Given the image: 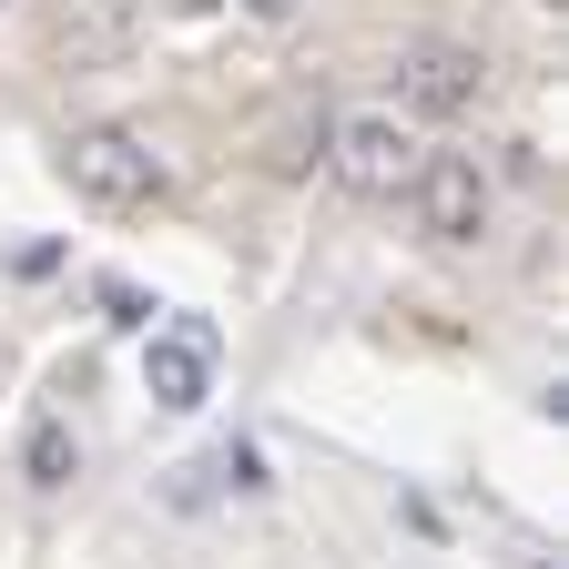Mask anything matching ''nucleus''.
<instances>
[{"label":"nucleus","mask_w":569,"mask_h":569,"mask_svg":"<svg viewBox=\"0 0 569 569\" xmlns=\"http://www.w3.org/2000/svg\"><path fill=\"white\" fill-rule=\"evenodd\" d=\"M326 173H336L356 203H387V193H407V173H417V132H407L397 112L326 122Z\"/></svg>","instance_id":"obj_2"},{"label":"nucleus","mask_w":569,"mask_h":569,"mask_svg":"<svg viewBox=\"0 0 569 569\" xmlns=\"http://www.w3.org/2000/svg\"><path fill=\"white\" fill-rule=\"evenodd\" d=\"M71 468H82V438H71L61 417H41L31 438H21V478L31 488H71Z\"/></svg>","instance_id":"obj_6"},{"label":"nucleus","mask_w":569,"mask_h":569,"mask_svg":"<svg viewBox=\"0 0 569 569\" xmlns=\"http://www.w3.org/2000/svg\"><path fill=\"white\" fill-rule=\"evenodd\" d=\"M478 92H488V61L468 41H407L397 51V112L458 122V112H478Z\"/></svg>","instance_id":"obj_3"},{"label":"nucleus","mask_w":569,"mask_h":569,"mask_svg":"<svg viewBox=\"0 0 569 569\" xmlns=\"http://www.w3.org/2000/svg\"><path fill=\"white\" fill-rule=\"evenodd\" d=\"M539 11H569V0H539Z\"/></svg>","instance_id":"obj_9"},{"label":"nucleus","mask_w":569,"mask_h":569,"mask_svg":"<svg viewBox=\"0 0 569 569\" xmlns=\"http://www.w3.org/2000/svg\"><path fill=\"white\" fill-rule=\"evenodd\" d=\"M163 11H173V21H203V11H213V0H163Z\"/></svg>","instance_id":"obj_8"},{"label":"nucleus","mask_w":569,"mask_h":569,"mask_svg":"<svg viewBox=\"0 0 569 569\" xmlns=\"http://www.w3.org/2000/svg\"><path fill=\"white\" fill-rule=\"evenodd\" d=\"M61 183L82 193L92 213H142L163 193V153L142 132H122V122H71L61 132Z\"/></svg>","instance_id":"obj_1"},{"label":"nucleus","mask_w":569,"mask_h":569,"mask_svg":"<svg viewBox=\"0 0 569 569\" xmlns=\"http://www.w3.org/2000/svg\"><path fill=\"white\" fill-rule=\"evenodd\" d=\"M234 11H244V21H264V31H284V21H296V0H234Z\"/></svg>","instance_id":"obj_7"},{"label":"nucleus","mask_w":569,"mask_h":569,"mask_svg":"<svg viewBox=\"0 0 569 569\" xmlns=\"http://www.w3.org/2000/svg\"><path fill=\"white\" fill-rule=\"evenodd\" d=\"M407 193H417V234L427 244H478L488 234V173L468 153H417Z\"/></svg>","instance_id":"obj_4"},{"label":"nucleus","mask_w":569,"mask_h":569,"mask_svg":"<svg viewBox=\"0 0 569 569\" xmlns=\"http://www.w3.org/2000/svg\"><path fill=\"white\" fill-rule=\"evenodd\" d=\"M142 387H153V407H203L213 397V326L203 316H173V326H153L142 336Z\"/></svg>","instance_id":"obj_5"}]
</instances>
